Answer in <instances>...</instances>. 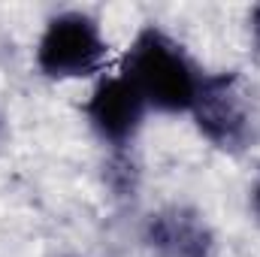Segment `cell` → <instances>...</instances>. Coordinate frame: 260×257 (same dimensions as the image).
I'll use <instances>...</instances> for the list:
<instances>
[{"instance_id":"cell-5","label":"cell","mask_w":260,"mask_h":257,"mask_svg":"<svg viewBox=\"0 0 260 257\" xmlns=\"http://www.w3.org/2000/svg\"><path fill=\"white\" fill-rule=\"evenodd\" d=\"M151 233H154V239L160 245H170L179 257H200L203 254V245H206L200 227L191 224L188 218H182V215L160 218L157 221V230L151 227Z\"/></svg>"},{"instance_id":"cell-2","label":"cell","mask_w":260,"mask_h":257,"mask_svg":"<svg viewBox=\"0 0 260 257\" xmlns=\"http://www.w3.org/2000/svg\"><path fill=\"white\" fill-rule=\"evenodd\" d=\"M106 55L109 46L100 34L97 18L76 9L55 15L37 43V67L49 79L94 76L103 67Z\"/></svg>"},{"instance_id":"cell-6","label":"cell","mask_w":260,"mask_h":257,"mask_svg":"<svg viewBox=\"0 0 260 257\" xmlns=\"http://www.w3.org/2000/svg\"><path fill=\"white\" fill-rule=\"evenodd\" d=\"M251 209H254V215L260 218V179H257V185L251 188Z\"/></svg>"},{"instance_id":"cell-1","label":"cell","mask_w":260,"mask_h":257,"mask_svg":"<svg viewBox=\"0 0 260 257\" xmlns=\"http://www.w3.org/2000/svg\"><path fill=\"white\" fill-rule=\"evenodd\" d=\"M121 73L136 85L148 109L160 112H191L206 79L188 52L157 27L136 34Z\"/></svg>"},{"instance_id":"cell-7","label":"cell","mask_w":260,"mask_h":257,"mask_svg":"<svg viewBox=\"0 0 260 257\" xmlns=\"http://www.w3.org/2000/svg\"><path fill=\"white\" fill-rule=\"evenodd\" d=\"M251 24H254V34H257V40H260V6L254 9V15H251Z\"/></svg>"},{"instance_id":"cell-3","label":"cell","mask_w":260,"mask_h":257,"mask_svg":"<svg viewBox=\"0 0 260 257\" xmlns=\"http://www.w3.org/2000/svg\"><path fill=\"white\" fill-rule=\"evenodd\" d=\"M191 112L200 121V130L221 148H239L248 139V112L233 73L206 76Z\"/></svg>"},{"instance_id":"cell-4","label":"cell","mask_w":260,"mask_h":257,"mask_svg":"<svg viewBox=\"0 0 260 257\" xmlns=\"http://www.w3.org/2000/svg\"><path fill=\"white\" fill-rule=\"evenodd\" d=\"M85 112H88L91 127L97 130V136L103 142L124 145L136 136V130L142 127L148 103L142 100V94L136 91V85L127 76L118 73V76H106L94 88Z\"/></svg>"}]
</instances>
